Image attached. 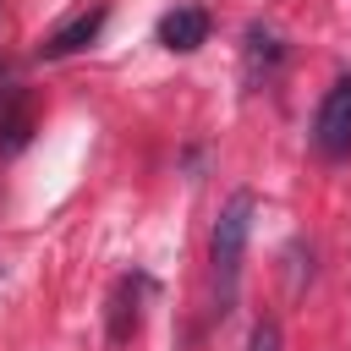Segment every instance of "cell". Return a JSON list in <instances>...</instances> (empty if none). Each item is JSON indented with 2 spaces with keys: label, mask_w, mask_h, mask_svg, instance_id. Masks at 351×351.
<instances>
[{
  "label": "cell",
  "mask_w": 351,
  "mask_h": 351,
  "mask_svg": "<svg viewBox=\"0 0 351 351\" xmlns=\"http://www.w3.org/2000/svg\"><path fill=\"white\" fill-rule=\"evenodd\" d=\"M148 291H154V280H148V274H137V269L115 280V291H110V346H126V340L137 335Z\"/></svg>",
  "instance_id": "6"
},
{
  "label": "cell",
  "mask_w": 351,
  "mask_h": 351,
  "mask_svg": "<svg viewBox=\"0 0 351 351\" xmlns=\"http://www.w3.org/2000/svg\"><path fill=\"white\" fill-rule=\"evenodd\" d=\"M104 22H110V5H104V0H99V5H82V11H77V16H66L55 33H44L38 60H66V55L88 49V44L104 33Z\"/></svg>",
  "instance_id": "4"
},
{
  "label": "cell",
  "mask_w": 351,
  "mask_h": 351,
  "mask_svg": "<svg viewBox=\"0 0 351 351\" xmlns=\"http://www.w3.org/2000/svg\"><path fill=\"white\" fill-rule=\"evenodd\" d=\"M33 126H38V104L22 82H5L0 88V159H16L27 143H33Z\"/></svg>",
  "instance_id": "3"
},
{
  "label": "cell",
  "mask_w": 351,
  "mask_h": 351,
  "mask_svg": "<svg viewBox=\"0 0 351 351\" xmlns=\"http://www.w3.org/2000/svg\"><path fill=\"white\" fill-rule=\"evenodd\" d=\"M252 208L258 197L241 186L225 197L214 230H208V263H214V313H230L236 307V291H241V258H247V236H252Z\"/></svg>",
  "instance_id": "1"
},
{
  "label": "cell",
  "mask_w": 351,
  "mask_h": 351,
  "mask_svg": "<svg viewBox=\"0 0 351 351\" xmlns=\"http://www.w3.org/2000/svg\"><path fill=\"white\" fill-rule=\"evenodd\" d=\"M247 351H285V346H280V324H274V318H258V324H252Z\"/></svg>",
  "instance_id": "8"
},
{
  "label": "cell",
  "mask_w": 351,
  "mask_h": 351,
  "mask_svg": "<svg viewBox=\"0 0 351 351\" xmlns=\"http://www.w3.org/2000/svg\"><path fill=\"white\" fill-rule=\"evenodd\" d=\"M313 154L318 159H346L351 154V71L329 82V93L313 110Z\"/></svg>",
  "instance_id": "2"
},
{
  "label": "cell",
  "mask_w": 351,
  "mask_h": 351,
  "mask_svg": "<svg viewBox=\"0 0 351 351\" xmlns=\"http://www.w3.org/2000/svg\"><path fill=\"white\" fill-rule=\"evenodd\" d=\"M280 66H285V38L274 27H263V22H252L247 38H241V77H247V88H269L280 77Z\"/></svg>",
  "instance_id": "5"
},
{
  "label": "cell",
  "mask_w": 351,
  "mask_h": 351,
  "mask_svg": "<svg viewBox=\"0 0 351 351\" xmlns=\"http://www.w3.org/2000/svg\"><path fill=\"white\" fill-rule=\"evenodd\" d=\"M159 44H165L170 55L203 49V44H208V11H203V5H176V11H165V16H159Z\"/></svg>",
  "instance_id": "7"
}]
</instances>
